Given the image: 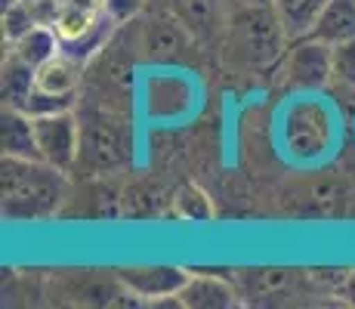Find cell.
<instances>
[{
    "instance_id": "6da1fadb",
    "label": "cell",
    "mask_w": 355,
    "mask_h": 309,
    "mask_svg": "<svg viewBox=\"0 0 355 309\" xmlns=\"http://www.w3.org/2000/svg\"><path fill=\"white\" fill-rule=\"evenodd\" d=\"M223 56L241 72H269L278 68L291 47V34L278 19L272 3H238L229 6L223 25Z\"/></svg>"
},
{
    "instance_id": "7a4b0ae2",
    "label": "cell",
    "mask_w": 355,
    "mask_h": 309,
    "mask_svg": "<svg viewBox=\"0 0 355 309\" xmlns=\"http://www.w3.org/2000/svg\"><path fill=\"white\" fill-rule=\"evenodd\" d=\"M3 214L10 219H50L65 201V170L37 158H6L0 167Z\"/></svg>"
},
{
    "instance_id": "3957f363",
    "label": "cell",
    "mask_w": 355,
    "mask_h": 309,
    "mask_svg": "<svg viewBox=\"0 0 355 309\" xmlns=\"http://www.w3.org/2000/svg\"><path fill=\"white\" fill-rule=\"evenodd\" d=\"M78 118H80V152L74 170H84L87 176H105L114 174V170H124L133 161L130 115L80 99Z\"/></svg>"
},
{
    "instance_id": "277c9868",
    "label": "cell",
    "mask_w": 355,
    "mask_h": 309,
    "mask_svg": "<svg viewBox=\"0 0 355 309\" xmlns=\"http://www.w3.org/2000/svg\"><path fill=\"white\" fill-rule=\"evenodd\" d=\"M195 40L198 37L189 31V25L170 6L136 19V47H139V56H146L152 62L182 59L192 50Z\"/></svg>"
},
{
    "instance_id": "5b68a950",
    "label": "cell",
    "mask_w": 355,
    "mask_h": 309,
    "mask_svg": "<svg viewBox=\"0 0 355 309\" xmlns=\"http://www.w3.org/2000/svg\"><path fill=\"white\" fill-rule=\"evenodd\" d=\"M334 68V47L322 44L315 37L291 40L288 53L278 62V74L293 90H322L331 84Z\"/></svg>"
},
{
    "instance_id": "8992f818",
    "label": "cell",
    "mask_w": 355,
    "mask_h": 309,
    "mask_svg": "<svg viewBox=\"0 0 355 309\" xmlns=\"http://www.w3.org/2000/svg\"><path fill=\"white\" fill-rule=\"evenodd\" d=\"M34 121V140H37V155L40 161L53 164L59 170H74L80 152V118L78 108L68 112H53V115H37Z\"/></svg>"
},
{
    "instance_id": "52a82bcc",
    "label": "cell",
    "mask_w": 355,
    "mask_h": 309,
    "mask_svg": "<svg viewBox=\"0 0 355 309\" xmlns=\"http://www.w3.org/2000/svg\"><path fill=\"white\" fill-rule=\"evenodd\" d=\"M192 272L176 269V266H133V269H121L118 281L127 294L142 300H164L176 297L182 285L189 281Z\"/></svg>"
},
{
    "instance_id": "ba28073f",
    "label": "cell",
    "mask_w": 355,
    "mask_h": 309,
    "mask_svg": "<svg viewBox=\"0 0 355 309\" xmlns=\"http://www.w3.org/2000/svg\"><path fill=\"white\" fill-rule=\"evenodd\" d=\"M238 285L216 276H189L182 291L176 294V303L189 309H226L238 303Z\"/></svg>"
},
{
    "instance_id": "9c48e42d",
    "label": "cell",
    "mask_w": 355,
    "mask_h": 309,
    "mask_svg": "<svg viewBox=\"0 0 355 309\" xmlns=\"http://www.w3.org/2000/svg\"><path fill=\"white\" fill-rule=\"evenodd\" d=\"M170 10L189 25L198 40H210L223 34L229 16V0H170Z\"/></svg>"
},
{
    "instance_id": "30bf717a",
    "label": "cell",
    "mask_w": 355,
    "mask_h": 309,
    "mask_svg": "<svg viewBox=\"0 0 355 309\" xmlns=\"http://www.w3.org/2000/svg\"><path fill=\"white\" fill-rule=\"evenodd\" d=\"M306 37H315L327 47H340L355 40V0H327L315 28Z\"/></svg>"
},
{
    "instance_id": "8fae6325",
    "label": "cell",
    "mask_w": 355,
    "mask_h": 309,
    "mask_svg": "<svg viewBox=\"0 0 355 309\" xmlns=\"http://www.w3.org/2000/svg\"><path fill=\"white\" fill-rule=\"evenodd\" d=\"M0 142H3L6 158H37V140H34V121L22 108L3 106V130H0Z\"/></svg>"
},
{
    "instance_id": "7c38bea8",
    "label": "cell",
    "mask_w": 355,
    "mask_h": 309,
    "mask_svg": "<svg viewBox=\"0 0 355 309\" xmlns=\"http://www.w3.org/2000/svg\"><path fill=\"white\" fill-rule=\"evenodd\" d=\"M6 47H10L6 53H12V56H19L22 62H28L31 68H37L62 50V40H59V34L53 25H34V28H28L25 34H19L16 40H6Z\"/></svg>"
},
{
    "instance_id": "4fadbf2b",
    "label": "cell",
    "mask_w": 355,
    "mask_h": 309,
    "mask_svg": "<svg viewBox=\"0 0 355 309\" xmlns=\"http://www.w3.org/2000/svg\"><path fill=\"white\" fill-rule=\"evenodd\" d=\"M272 6H275L282 25L288 28L291 40H297V37H306V34L315 28L327 0H275Z\"/></svg>"
},
{
    "instance_id": "5bb4252c",
    "label": "cell",
    "mask_w": 355,
    "mask_h": 309,
    "mask_svg": "<svg viewBox=\"0 0 355 309\" xmlns=\"http://www.w3.org/2000/svg\"><path fill=\"white\" fill-rule=\"evenodd\" d=\"M31 93H34V68L19 56H12V53H6V59H3V106L22 108L25 112Z\"/></svg>"
},
{
    "instance_id": "9a60e30c",
    "label": "cell",
    "mask_w": 355,
    "mask_h": 309,
    "mask_svg": "<svg viewBox=\"0 0 355 309\" xmlns=\"http://www.w3.org/2000/svg\"><path fill=\"white\" fill-rule=\"evenodd\" d=\"M293 281L291 269H248L241 272V285L238 291L248 297H272V294L284 291Z\"/></svg>"
},
{
    "instance_id": "2e32d148",
    "label": "cell",
    "mask_w": 355,
    "mask_h": 309,
    "mask_svg": "<svg viewBox=\"0 0 355 309\" xmlns=\"http://www.w3.org/2000/svg\"><path fill=\"white\" fill-rule=\"evenodd\" d=\"M331 84H337V87H343V90L355 93V40L334 47Z\"/></svg>"
},
{
    "instance_id": "e0dca14e",
    "label": "cell",
    "mask_w": 355,
    "mask_h": 309,
    "mask_svg": "<svg viewBox=\"0 0 355 309\" xmlns=\"http://www.w3.org/2000/svg\"><path fill=\"white\" fill-rule=\"evenodd\" d=\"M146 12V0H105V16H112L118 25L133 22Z\"/></svg>"
},
{
    "instance_id": "ac0fdd59",
    "label": "cell",
    "mask_w": 355,
    "mask_h": 309,
    "mask_svg": "<svg viewBox=\"0 0 355 309\" xmlns=\"http://www.w3.org/2000/svg\"><path fill=\"white\" fill-rule=\"evenodd\" d=\"M340 297H346V303H352V306H355V269H349V278H346L343 294H340Z\"/></svg>"
},
{
    "instance_id": "d6986e66",
    "label": "cell",
    "mask_w": 355,
    "mask_h": 309,
    "mask_svg": "<svg viewBox=\"0 0 355 309\" xmlns=\"http://www.w3.org/2000/svg\"><path fill=\"white\" fill-rule=\"evenodd\" d=\"M238 3H275V0H229V6H238Z\"/></svg>"
}]
</instances>
